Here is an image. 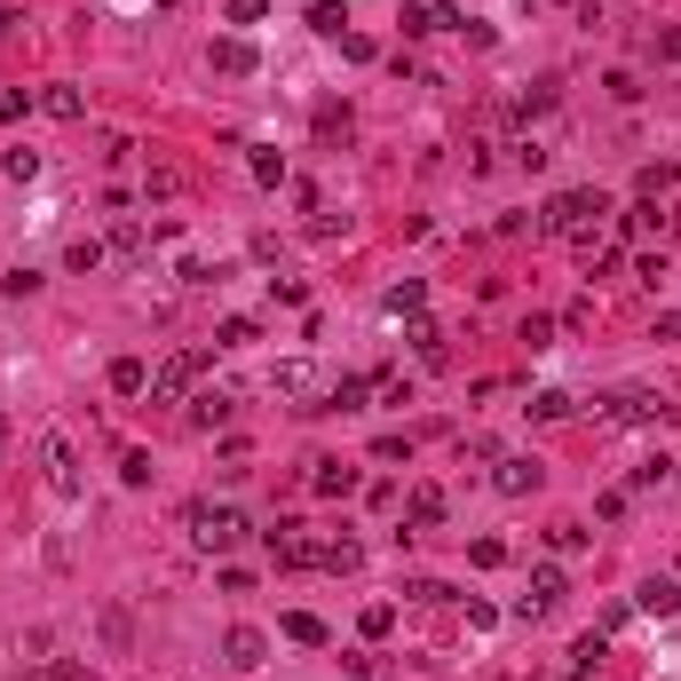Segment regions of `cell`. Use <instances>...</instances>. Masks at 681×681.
I'll return each mask as SVG.
<instances>
[{
  "instance_id": "obj_1",
  "label": "cell",
  "mask_w": 681,
  "mask_h": 681,
  "mask_svg": "<svg viewBox=\"0 0 681 681\" xmlns=\"http://www.w3.org/2000/svg\"><path fill=\"white\" fill-rule=\"evenodd\" d=\"M595 222H602V198H595V191H555L547 215H539V230H547V238H570V246H595Z\"/></svg>"
},
{
  "instance_id": "obj_2",
  "label": "cell",
  "mask_w": 681,
  "mask_h": 681,
  "mask_svg": "<svg viewBox=\"0 0 681 681\" xmlns=\"http://www.w3.org/2000/svg\"><path fill=\"white\" fill-rule=\"evenodd\" d=\"M246 531H254V523L238 516V507H222V499H198V507H191V539H198L207 555H230Z\"/></svg>"
},
{
  "instance_id": "obj_3",
  "label": "cell",
  "mask_w": 681,
  "mask_h": 681,
  "mask_svg": "<svg viewBox=\"0 0 681 681\" xmlns=\"http://www.w3.org/2000/svg\"><path fill=\"white\" fill-rule=\"evenodd\" d=\"M595 413H602L610 428H650V420H666V413H673V404H666V396H650V389H619V396H602Z\"/></svg>"
},
{
  "instance_id": "obj_4",
  "label": "cell",
  "mask_w": 681,
  "mask_h": 681,
  "mask_svg": "<svg viewBox=\"0 0 681 681\" xmlns=\"http://www.w3.org/2000/svg\"><path fill=\"white\" fill-rule=\"evenodd\" d=\"M207 365H215L207 349H183V357H166V365L151 372V389H143V396H151V404H183V389H191Z\"/></svg>"
},
{
  "instance_id": "obj_5",
  "label": "cell",
  "mask_w": 681,
  "mask_h": 681,
  "mask_svg": "<svg viewBox=\"0 0 681 681\" xmlns=\"http://www.w3.org/2000/svg\"><path fill=\"white\" fill-rule=\"evenodd\" d=\"M539 484H547V468H539L531 452H499V460H492V492H507V499H531Z\"/></svg>"
},
{
  "instance_id": "obj_6",
  "label": "cell",
  "mask_w": 681,
  "mask_h": 681,
  "mask_svg": "<svg viewBox=\"0 0 681 681\" xmlns=\"http://www.w3.org/2000/svg\"><path fill=\"white\" fill-rule=\"evenodd\" d=\"M563 595H570V587H563V570H555V563H539V570H531V587L516 595V619H523V626H531V619H547Z\"/></svg>"
},
{
  "instance_id": "obj_7",
  "label": "cell",
  "mask_w": 681,
  "mask_h": 681,
  "mask_svg": "<svg viewBox=\"0 0 681 681\" xmlns=\"http://www.w3.org/2000/svg\"><path fill=\"white\" fill-rule=\"evenodd\" d=\"M41 468H48V484H56V492H80V452H72V445H64V436H56V428L41 436Z\"/></svg>"
},
{
  "instance_id": "obj_8",
  "label": "cell",
  "mask_w": 681,
  "mask_h": 681,
  "mask_svg": "<svg viewBox=\"0 0 681 681\" xmlns=\"http://www.w3.org/2000/svg\"><path fill=\"white\" fill-rule=\"evenodd\" d=\"M222 658H230L238 673L269 666V634H262V626H230V634H222Z\"/></svg>"
},
{
  "instance_id": "obj_9",
  "label": "cell",
  "mask_w": 681,
  "mask_h": 681,
  "mask_svg": "<svg viewBox=\"0 0 681 681\" xmlns=\"http://www.w3.org/2000/svg\"><path fill=\"white\" fill-rule=\"evenodd\" d=\"M365 396H372V381H365V372H340V381L318 396V413H365Z\"/></svg>"
},
{
  "instance_id": "obj_10",
  "label": "cell",
  "mask_w": 681,
  "mask_h": 681,
  "mask_svg": "<svg viewBox=\"0 0 681 681\" xmlns=\"http://www.w3.org/2000/svg\"><path fill=\"white\" fill-rule=\"evenodd\" d=\"M634 610H642V619H673V610H681V578H642Z\"/></svg>"
},
{
  "instance_id": "obj_11",
  "label": "cell",
  "mask_w": 681,
  "mask_h": 681,
  "mask_svg": "<svg viewBox=\"0 0 681 681\" xmlns=\"http://www.w3.org/2000/svg\"><path fill=\"white\" fill-rule=\"evenodd\" d=\"M254 64H262L254 41H238V32H230V41H215V72H222V80H246Z\"/></svg>"
},
{
  "instance_id": "obj_12",
  "label": "cell",
  "mask_w": 681,
  "mask_h": 681,
  "mask_svg": "<svg viewBox=\"0 0 681 681\" xmlns=\"http://www.w3.org/2000/svg\"><path fill=\"white\" fill-rule=\"evenodd\" d=\"M404 523H413V531H436V523H445V492L420 484L413 499H404Z\"/></svg>"
},
{
  "instance_id": "obj_13",
  "label": "cell",
  "mask_w": 681,
  "mask_h": 681,
  "mask_svg": "<svg viewBox=\"0 0 681 681\" xmlns=\"http://www.w3.org/2000/svg\"><path fill=\"white\" fill-rule=\"evenodd\" d=\"M310 492H318V499H349V492H357V468H340V460H318Z\"/></svg>"
},
{
  "instance_id": "obj_14",
  "label": "cell",
  "mask_w": 681,
  "mask_h": 681,
  "mask_svg": "<svg viewBox=\"0 0 681 681\" xmlns=\"http://www.w3.org/2000/svg\"><path fill=\"white\" fill-rule=\"evenodd\" d=\"M269 381H278V396H318V372L301 365V357H286L278 372H269ZM310 413H318V404H310Z\"/></svg>"
},
{
  "instance_id": "obj_15",
  "label": "cell",
  "mask_w": 681,
  "mask_h": 681,
  "mask_svg": "<svg viewBox=\"0 0 681 681\" xmlns=\"http://www.w3.org/2000/svg\"><path fill=\"white\" fill-rule=\"evenodd\" d=\"M151 389V365L143 357H112V396H143Z\"/></svg>"
},
{
  "instance_id": "obj_16",
  "label": "cell",
  "mask_w": 681,
  "mask_h": 681,
  "mask_svg": "<svg viewBox=\"0 0 681 681\" xmlns=\"http://www.w3.org/2000/svg\"><path fill=\"white\" fill-rule=\"evenodd\" d=\"M445 24H452L445 0H413V9H404V32H413V41H420V32H445Z\"/></svg>"
},
{
  "instance_id": "obj_17",
  "label": "cell",
  "mask_w": 681,
  "mask_h": 681,
  "mask_svg": "<svg viewBox=\"0 0 681 681\" xmlns=\"http://www.w3.org/2000/svg\"><path fill=\"white\" fill-rule=\"evenodd\" d=\"M41 112H48V119H80V112H88V95L56 80V88H41Z\"/></svg>"
},
{
  "instance_id": "obj_18",
  "label": "cell",
  "mask_w": 681,
  "mask_h": 681,
  "mask_svg": "<svg viewBox=\"0 0 681 681\" xmlns=\"http://www.w3.org/2000/svg\"><path fill=\"white\" fill-rule=\"evenodd\" d=\"M357 563H365L357 539H318V570H357Z\"/></svg>"
},
{
  "instance_id": "obj_19",
  "label": "cell",
  "mask_w": 681,
  "mask_h": 681,
  "mask_svg": "<svg viewBox=\"0 0 681 681\" xmlns=\"http://www.w3.org/2000/svg\"><path fill=\"white\" fill-rule=\"evenodd\" d=\"M104 238H72V246H64V269H80V278H88V269H104Z\"/></svg>"
},
{
  "instance_id": "obj_20",
  "label": "cell",
  "mask_w": 681,
  "mask_h": 681,
  "mask_svg": "<svg viewBox=\"0 0 681 681\" xmlns=\"http://www.w3.org/2000/svg\"><path fill=\"white\" fill-rule=\"evenodd\" d=\"M602 658H610V642H602V626H595V634H578V642H570V666H578V673H595Z\"/></svg>"
},
{
  "instance_id": "obj_21",
  "label": "cell",
  "mask_w": 681,
  "mask_h": 681,
  "mask_svg": "<svg viewBox=\"0 0 681 681\" xmlns=\"http://www.w3.org/2000/svg\"><path fill=\"white\" fill-rule=\"evenodd\" d=\"M420 301H428V286H420V278L389 286V318H420Z\"/></svg>"
},
{
  "instance_id": "obj_22",
  "label": "cell",
  "mask_w": 681,
  "mask_h": 681,
  "mask_svg": "<svg viewBox=\"0 0 681 681\" xmlns=\"http://www.w3.org/2000/svg\"><path fill=\"white\" fill-rule=\"evenodd\" d=\"M357 626H365V642H389V634H396V602H365Z\"/></svg>"
},
{
  "instance_id": "obj_23",
  "label": "cell",
  "mask_w": 681,
  "mask_h": 681,
  "mask_svg": "<svg viewBox=\"0 0 681 681\" xmlns=\"http://www.w3.org/2000/svg\"><path fill=\"white\" fill-rule=\"evenodd\" d=\"M310 32H325V41H340V32H349V9H340V0H318V9H310Z\"/></svg>"
},
{
  "instance_id": "obj_24",
  "label": "cell",
  "mask_w": 681,
  "mask_h": 681,
  "mask_svg": "<svg viewBox=\"0 0 681 681\" xmlns=\"http://www.w3.org/2000/svg\"><path fill=\"white\" fill-rule=\"evenodd\" d=\"M0 175H9V183H32V175H41V151H0Z\"/></svg>"
},
{
  "instance_id": "obj_25",
  "label": "cell",
  "mask_w": 681,
  "mask_h": 681,
  "mask_svg": "<svg viewBox=\"0 0 681 681\" xmlns=\"http://www.w3.org/2000/svg\"><path fill=\"white\" fill-rule=\"evenodd\" d=\"M413 349H420V365H452V349H445V333H436V325H413Z\"/></svg>"
},
{
  "instance_id": "obj_26",
  "label": "cell",
  "mask_w": 681,
  "mask_h": 681,
  "mask_svg": "<svg viewBox=\"0 0 681 681\" xmlns=\"http://www.w3.org/2000/svg\"><path fill=\"white\" fill-rule=\"evenodd\" d=\"M286 642H310V650H318V642H333V634H325V619H310V610H293V619H286Z\"/></svg>"
},
{
  "instance_id": "obj_27",
  "label": "cell",
  "mask_w": 681,
  "mask_h": 681,
  "mask_svg": "<svg viewBox=\"0 0 681 681\" xmlns=\"http://www.w3.org/2000/svg\"><path fill=\"white\" fill-rule=\"evenodd\" d=\"M531 420H570V396L563 389H539L531 396Z\"/></svg>"
},
{
  "instance_id": "obj_28",
  "label": "cell",
  "mask_w": 681,
  "mask_h": 681,
  "mask_svg": "<svg viewBox=\"0 0 681 681\" xmlns=\"http://www.w3.org/2000/svg\"><path fill=\"white\" fill-rule=\"evenodd\" d=\"M516 340H523V349H555V318H523Z\"/></svg>"
},
{
  "instance_id": "obj_29",
  "label": "cell",
  "mask_w": 681,
  "mask_h": 681,
  "mask_svg": "<svg viewBox=\"0 0 681 681\" xmlns=\"http://www.w3.org/2000/svg\"><path fill=\"white\" fill-rule=\"evenodd\" d=\"M191 420H198V428H222V420H230V396H222V389H215V396H198V413H191Z\"/></svg>"
},
{
  "instance_id": "obj_30",
  "label": "cell",
  "mask_w": 681,
  "mask_h": 681,
  "mask_svg": "<svg viewBox=\"0 0 681 681\" xmlns=\"http://www.w3.org/2000/svg\"><path fill=\"white\" fill-rule=\"evenodd\" d=\"M468 563H475V570H499V563H507V539H475Z\"/></svg>"
},
{
  "instance_id": "obj_31",
  "label": "cell",
  "mask_w": 681,
  "mask_h": 681,
  "mask_svg": "<svg viewBox=\"0 0 681 681\" xmlns=\"http://www.w3.org/2000/svg\"><path fill=\"white\" fill-rule=\"evenodd\" d=\"M32 104H41V95H32V88H0V119H24Z\"/></svg>"
},
{
  "instance_id": "obj_32",
  "label": "cell",
  "mask_w": 681,
  "mask_h": 681,
  "mask_svg": "<svg viewBox=\"0 0 681 681\" xmlns=\"http://www.w3.org/2000/svg\"><path fill=\"white\" fill-rule=\"evenodd\" d=\"M112 246H119L127 262H143V254H151V238H143V230H135V222H119V238H112Z\"/></svg>"
},
{
  "instance_id": "obj_33",
  "label": "cell",
  "mask_w": 681,
  "mask_h": 681,
  "mask_svg": "<svg viewBox=\"0 0 681 681\" xmlns=\"http://www.w3.org/2000/svg\"><path fill=\"white\" fill-rule=\"evenodd\" d=\"M246 166H254V183H286V159H278V151H254Z\"/></svg>"
},
{
  "instance_id": "obj_34",
  "label": "cell",
  "mask_w": 681,
  "mask_h": 681,
  "mask_svg": "<svg viewBox=\"0 0 681 681\" xmlns=\"http://www.w3.org/2000/svg\"><path fill=\"white\" fill-rule=\"evenodd\" d=\"M246 340H254V318H222V340H215V349H246Z\"/></svg>"
},
{
  "instance_id": "obj_35",
  "label": "cell",
  "mask_w": 681,
  "mask_h": 681,
  "mask_svg": "<svg viewBox=\"0 0 681 681\" xmlns=\"http://www.w3.org/2000/svg\"><path fill=\"white\" fill-rule=\"evenodd\" d=\"M547 547H555V555H578V547H587V531H578V523H555Z\"/></svg>"
},
{
  "instance_id": "obj_36",
  "label": "cell",
  "mask_w": 681,
  "mask_h": 681,
  "mask_svg": "<svg viewBox=\"0 0 681 681\" xmlns=\"http://www.w3.org/2000/svg\"><path fill=\"white\" fill-rule=\"evenodd\" d=\"M119 484H151V452H127L119 460Z\"/></svg>"
},
{
  "instance_id": "obj_37",
  "label": "cell",
  "mask_w": 681,
  "mask_h": 681,
  "mask_svg": "<svg viewBox=\"0 0 681 681\" xmlns=\"http://www.w3.org/2000/svg\"><path fill=\"white\" fill-rule=\"evenodd\" d=\"M269 16V0H230V24H262Z\"/></svg>"
},
{
  "instance_id": "obj_38",
  "label": "cell",
  "mask_w": 681,
  "mask_h": 681,
  "mask_svg": "<svg viewBox=\"0 0 681 681\" xmlns=\"http://www.w3.org/2000/svg\"><path fill=\"white\" fill-rule=\"evenodd\" d=\"M48 681H95L88 666H72V658H48Z\"/></svg>"
},
{
  "instance_id": "obj_39",
  "label": "cell",
  "mask_w": 681,
  "mask_h": 681,
  "mask_svg": "<svg viewBox=\"0 0 681 681\" xmlns=\"http://www.w3.org/2000/svg\"><path fill=\"white\" fill-rule=\"evenodd\" d=\"M16 24H24V16H16V9H0V41H9V32H16Z\"/></svg>"
},
{
  "instance_id": "obj_40",
  "label": "cell",
  "mask_w": 681,
  "mask_h": 681,
  "mask_svg": "<svg viewBox=\"0 0 681 681\" xmlns=\"http://www.w3.org/2000/svg\"><path fill=\"white\" fill-rule=\"evenodd\" d=\"M0 445H9V413H0Z\"/></svg>"
},
{
  "instance_id": "obj_41",
  "label": "cell",
  "mask_w": 681,
  "mask_h": 681,
  "mask_svg": "<svg viewBox=\"0 0 681 681\" xmlns=\"http://www.w3.org/2000/svg\"><path fill=\"white\" fill-rule=\"evenodd\" d=\"M445 9H452V0H445Z\"/></svg>"
}]
</instances>
